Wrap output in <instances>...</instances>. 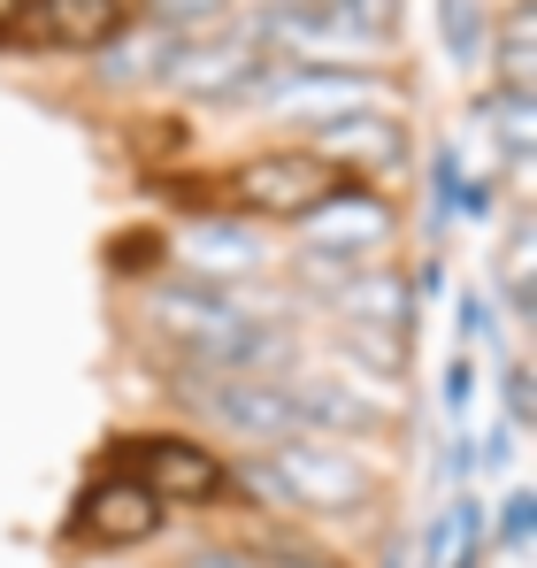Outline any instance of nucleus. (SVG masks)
Segmentation results:
<instances>
[{"label":"nucleus","mask_w":537,"mask_h":568,"mask_svg":"<svg viewBox=\"0 0 537 568\" xmlns=\"http://www.w3.org/2000/svg\"><path fill=\"white\" fill-rule=\"evenodd\" d=\"M146 323L178 346V369H215V377H284V338L268 331L246 300H231L223 284L170 277L146 292Z\"/></svg>","instance_id":"f257e3e1"},{"label":"nucleus","mask_w":537,"mask_h":568,"mask_svg":"<svg viewBox=\"0 0 537 568\" xmlns=\"http://www.w3.org/2000/svg\"><path fill=\"white\" fill-rule=\"evenodd\" d=\"M139 154H184V123H139Z\"/></svg>","instance_id":"412c9836"},{"label":"nucleus","mask_w":537,"mask_h":568,"mask_svg":"<svg viewBox=\"0 0 537 568\" xmlns=\"http://www.w3.org/2000/svg\"><path fill=\"white\" fill-rule=\"evenodd\" d=\"M499 85H507V93H537V62H530V8H507V23H499Z\"/></svg>","instance_id":"dca6fc26"},{"label":"nucleus","mask_w":537,"mask_h":568,"mask_svg":"<svg viewBox=\"0 0 537 568\" xmlns=\"http://www.w3.org/2000/svg\"><path fill=\"white\" fill-rule=\"evenodd\" d=\"M170 47H178L170 31H154V23H131V31H123L115 47H100V54H92V62H100L92 78H100L108 93H139V85H162V70H170Z\"/></svg>","instance_id":"f8f14e48"},{"label":"nucleus","mask_w":537,"mask_h":568,"mask_svg":"<svg viewBox=\"0 0 537 568\" xmlns=\"http://www.w3.org/2000/svg\"><path fill=\"white\" fill-rule=\"evenodd\" d=\"M499 538H507V546H523V538H530V491H515V499H507V515H499Z\"/></svg>","instance_id":"4be33fe9"},{"label":"nucleus","mask_w":537,"mask_h":568,"mask_svg":"<svg viewBox=\"0 0 537 568\" xmlns=\"http://www.w3.org/2000/svg\"><path fill=\"white\" fill-rule=\"evenodd\" d=\"M262 70H268V47L246 31V23H231V31H207V39H178L162 85H170L178 100H223V108H246V93H254Z\"/></svg>","instance_id":"0eeeda50"},{"label":"nucleus","mask_w":537,"mask_h":568,"mask_svg":"<svg viewBox=\"0 0 537 568\" xmlns=\"http://www.w3.org/2000/svg\"><path fill=\"white\" fill-rule=\"evenodd\" d=\"M476 331L492 338V315H484V300H476V292H460V338H476Z\"/></svg>","instance_id":"b1692460"},{"label":"nucleus","mask_w":537,"mask_h":568,"mask_svg":"<svg viewBox=\"0 0 537 568\" xmlns=\"http://www.w3.org/2000/svg\"><path fill=\"white\" fill-rule=\"evenodd\" d=\"M154 262H170V239H162V231H115V239H108V270L146 277Z\"/></svg>","instance_id":"a211bd4d"},{"label":"nucleus","mask_w":537,"mask_h":568,"mask_svg":"<svg viewBox=\"0 0 537 568\" xmlns=\"http://www.w3.org/2000/svg\"><path fill=\"white\" fill-rule=\"evenodd\" d=\"M476 123H492V131H499V146H507L515 162H530V139H537L530 93H507V85H492V93L476 100Z\"/></svg>","instance_id":"2eb2a0df"},{"label":"nucleus","mask_w":537,"mask_h":568,"mask_svg":"<svg viewBox=\"0 0 537 568\" xmlns=\"http://www.w3.org/2000/svg\"><path fill=\"white\" fill-rule=\"evenodd\" d=\"M162 523H170V507H162L131 469L92 476L85 491H78V507H70V538H78V546H100V554H131V546H146V538H162Z\"/></svg>","instance_id":"6e6552de"},{"label":"nucleus","mask_w":537,"mask_h":568,"mask_svg":"<svg viewBox=\"0 0 537 568\" xmlns=\"http://www.w3.org/2000/svg\"><path fill=\"white\" fill-rule=\"evenodd\" d=\"M499 284H507L515 323H530V315H537V292H530V215H515V239H507V254H499Z\"/></svg>","instance_id":"f3484780"},{"label":"nucleus","mask_w":537,"mask_h":568,"mask_svg":"<svg viewBox=\"0 0 537 568\" xmlns=\"http://www.w3.org/2000/svg\"><path fill=\"white\" fill-rule=\"evenodd\" d=\"M162 507H215L231 499V462L200 438H178V430H146V438H123V462Z\"/></svg>","instance_id":"423d86ee"},{"label":"nucleus","mask_w":537,"mask_h":568,"mask_svg":"<svg viewBox=\"0 0 537 568\" xmlns=\"http://www.w3.org/2000/svg\"><path fill=\"white\" fill-rule=\"evenodd\" d=\"M315 154L323 162H338L346 178H384V170H407V131L392 123V115H368V108H354V115H331L323 131H315Z\"/></svg>","instance_id":"9d476101"},{"label":"nucleus","mask_w":537,"mask_h":568,"mask_svg":"<svg viewBox=\"0 0 537 568\" xmlns=\"http://www.w3.org/2000/svg\"><path fill=\"white\" fill-rule=\"evenodd\" d=\"M231 491H254L268 515H361V507H376V476L361 469V454L323 446L315 430L231 469Z\"/></svg>","instance_id":"f03ea898"},{"label":"nucleus","mask_w":537,"mask_h":568,"mask_svg":"<svg viewBox=\"0 0 537 568\" xmlns=\"http://www.w3.org/2000/svg\"><path fill=\"white\" fill-rule=\"evenodd\" d=\"M468 384H476V369L453 362V369H446V407H468Z\"/></svg>","instance_id":"393cba45"},{"label":"nucleus","mask_w":537,"mask_h":568,"mask_svg":"<svg viewBox=\"0 0 537 568\" xmlns=\"http://www.w3.org/2000/svg\"><path fill=\"white\" fill-rule=\"evenodd\" d=\"M460 207H468V215H492V178H484V185H468V192H460Z\"/></svg>","instance_id":"bb28decb"},{"label":"nucleus","mask_w":537,"mask_h":568,"mask_svg":"<svg viewBox=\"0 0 537 568\" xmlns=\"http://www.w3.org/2000/svg\"><path fill=\"white\" fill-rule=\"evenodd\" d=\"M231 8L239 0H146L139 23H154L170 39H207V31H231Z\"/></svg>","instance_id":"4468645a"},{"label":"nucleus","mask_w":537,"mask_h":568,"mask_svg":"<svg viewBox=\"0 0 537 568\" xmlns=\"http://www.w3.org/2000/svg\"><path fill=\"white\" fill-rule=\"evenodd\" d=\"M170 392H184L215 430H231L239 446H284L307 438L300 399L284 377H215V369H170Z\"/></svg>","instance_id":"20e7f679"},{"label":"nucleus","mask_w":537,"mask_h":568,"mask_svg":"<svg viewBox=\"0 0 537 568\" xmlns=\"http://www.w3.org/2000/svg\"><path fill=\"white\" fill-rule=\"evenodd\" d=\"M139 23L131 0H39V39L62 54H100Z\"/></svg>","instance_id":"9b49d317"},{"label":"nucleus","mask_w":537,"mask_h":568,"mask_svg":"<svg viewBox=\"0 0 537 568\" xmlns=\"http://www.w3.org/2000/svg\"><path fill=\"white\" fill-rule=\"evenodd\" d=\"M23 16H39V0H0V31H16Z\"/></svg>","instance_id":"a878e982"},{"label":"nucleus","mask_w":537,"mask_h":568,"mask_svg":"<svg viewBox=\"0 0 537 568\" xmlns=\"http://www.w3.org/2000/svg\"><path fill=\"white\" fill-rule=\"evenodd\" d=\"M323 8H331V31L346 47H384V39H399V8L407 0H323Z\"/></svg>","instance_id":"ddd939ff"},{"label":"nucleus","mask_w":537,"mask_h":568,"mask_svg":"<svg viewBox=\"0 0 537 568\" xmlns=\"http://www.w3.org/2000/svg\"><path fill=\"white\" fill-rule=\"evenodd\" d=\"M507 415L530 423V369H507Z\"/></svg>","instance_id":"5701e85b"},{"label":"nucleus","mask_w":537,"mask_h":568,"mask_svg":"<svg viewBox=\"0 0 537 568\" xmlns=\"http://www.w3.org/2000/svg\"><path fill=\"white\" fill-rule=\"evenodd\" d=\"M338 185H354V178L338 162H323L315 146H268V154H246L239 170L215 178L223 215H246V223H300Z\"/></svg>","instance_id":"7ed1b4c3"},{"label":"nucleus","mask_w":537,"mask_h":568,"mask_svg":"<svg viewBox=\"0 0 537 568\" xmlns=\"http://www.w3.org/2000/svg\"><path fill=\"white\" fill-rule=\"evenodd\" d=\"M300 231V254L307 262H331V270H368V262H384L392 254V239H399V207L384 200L376 185H338L315 215H300L292 223Z\"/></svg>","instance_id":"39448f33"},{"label":"nucleus","mask_w":537,"mask_h":568,"mask_svg":"<svg viewBox=\"0 0 537 568\" xmlns=\"http://www.w3.org/2000/svg\"><path fill=\"white\" fill-rule=\"evenodd\" d=\"M170 254H184L200 284H231V277L254 284L268 270V239L254 231V223H239V215H192Z\"/></svg>","instance_id":"1a4fd4ad"},{"label":"nucleus","mask_w":537,"mask_h":568,"mask_svg":"<svg viewBox=\"0 0 537 568\" xmlns=\"http://www.w3.org/2000/svg\"><path fill=\"white\" fill-rule=\"evenodd\" d=\"M446 8V47L460 70H476L484 62V31H476V0H438Z\"/></svg>","instance_id":"6ab92c4d"},{"label":"nucleus","mask_w":537,"mask_h":568,"mask_svg":"<svg viewBox=\"0 0 537 568\" xmlns=\"http://www.w3.org/2000/svg\"><path fill=\"white\" fill-rule=\"evenodd\" d=\"M268 568H331V561H315V554H268Z\"/></svg>","instance_id":"cd10ccee"},{"label":"nucleus","mask_w":537,"mask_h":568,"mask_svg":"<svg viewBox=\"0 0 537 568\" xmlns=\"http://www.w3.org/2000/svg\"><path fill=\"white\" fill-rule=\"evenodd\" d=\"M184 568H268V554H254V546H200Z\"/></svg>","instance_id":"aec40b11"}]
</instances>
